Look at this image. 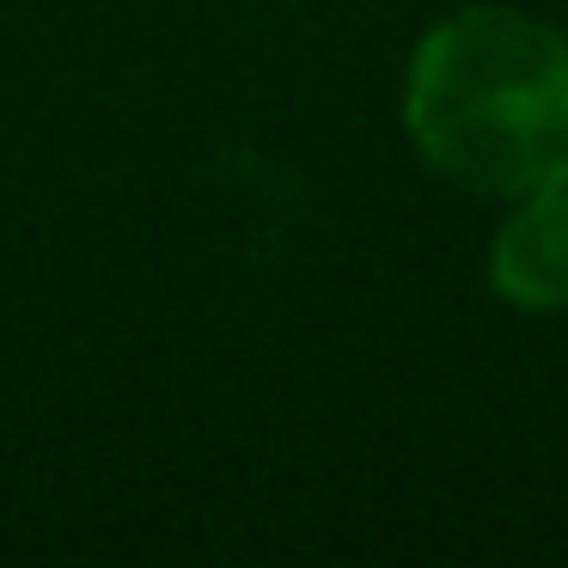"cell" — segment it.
I'll return each instance as SVG.
<instances>
[{"label": "cell", "mask_w": 568, "mask_h": 568, "mask_svg": "<svg viewBox=\"0 0 568 568\" xmlns=\"http://www.w3.org/2000/svg\"><path fill=\"white\" fill-rule=\"evenodd\" d=\"M404 123L440 178L483 196L568 184V38L514 7H470L422 38Z\"/></svg>", "instance_id": "cell-1"}, {"label": "cell", "mask_w": 568, "mask_h": 568, "mask_svg": "<svg viewBox=\"0 0 568 568\" xmlns=\"http://www.w3.org/2000/svg\"><path fill=\"white\" fill-rule=\"evenodd\" d=\"M489 282L526 312L568 306V184L531 190L489 245Z\"/></svg>", "instance_id": "cell-2"}]
</instances>
